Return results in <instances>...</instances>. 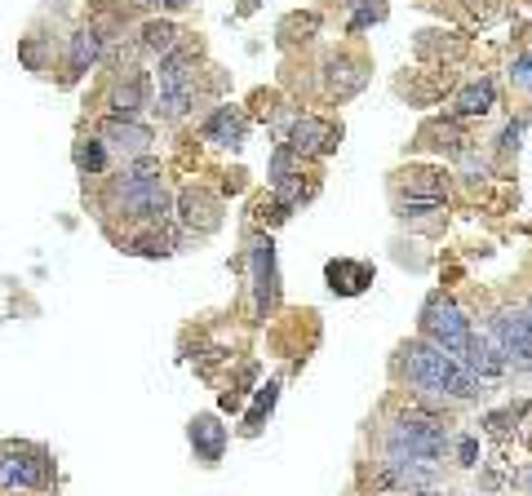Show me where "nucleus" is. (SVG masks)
Segmentation results:
<instances>
[{"label":"nucleus","instance_id":"1","mask_svg":"<svg viewBox=\"0 0 532 496\" xmlns=\"http://www.w3.org/2000/svg\"><path fill=\"white\" fill-rule=\"evenodd\" d=\"M404 368L408 381L422 390H435V395H453V399H475L479 395V377L470 368L457 364V355L439 350L435 341H413L404 346Z\"/></svg>","mask_w":532,"mask_h":496},{"label":"nucleus","instance_id":"2","mask_svg":"<svg viewBox=\"0 0 532 496\" xmlns=\"http://www.w3.org/2000/svg\"><path fill=\"white\" fill-rule=\"evenodd\" d=\"M386 452L395 461H422V465H435L444 457V430H439L435 417H422V412H408L399 417L391 434H386Z\"/></svg>","mask_w":532,"mask_h":496},{"label":"nucleus","instance_id":"3","mask_svg":"<svg viewBox=\"0 0 532 496\" xmlns=\"http://www.w3.org/2000/svg\"><path fill=\"white\" fill-rule=\"evenodd\" d=\"M422 337L435 341L439 350H448V355H466L475 333H470V319L462 315V306L453 302V297L435 293L431 302L422 306Z\"/></svg>","mask_w":532,"mask_h":496},{"label":"nucleus","instance_id":"4","mask_svg":"<svg viewBox=\"0 0 532 496\" xmlns=\"http://www.w3.org/2000/svg\"><path fill=\"white\" fill-rule=\"evenodd\" d=\"M54 479V461L49 452L27 448V443H0V488H49Z\"/></svg>","mask_w":532,"mask_h":496},{"label":"nucleus","instance_id":"5","mask_svg":"<svg viewBox=\"0 0 532 496\" xmlns=\"http://www.w3.org/2000/svg\"><path fill=\"white\" fill-rule=\"evenodd\" d=\"M116 204H120V213H125V217L160 222V217L173 209V195H169V186L160 178H129V173H125V186H120Z\"/></svg>","mask_w":532,"mask_h":496},{"label":"nucleus","instance_id":"6","mask_svg":"<svg viewBox=\"0 0 532 496\" xmlns=\"http://www.w3.org/2000/svg\"><path fill=\"white\" fill-rule=\"evenodd\" d=\"M493 341L501 355L515 364H532V315L528 310H497L493 319Z\"/></svg>","mask_w":532,"mask_h":496},{"label":"nucleus","instance_id":"7","mask_svg":"<svg viewBox=\"0 0 532 496\" xmlns=\"http://www.w3.org/2000/svg\"><path fill=\"white\" fill-rule=\"evenodd\" d=\"M289 147L298 155H333L342 147V124L320 120V116H298L289 129Z\"/></svg>","mask_w":532,"mask_h":496},{"label":"nucleus","instance_id":"8","mask_svg":"<svg viewBox=\"0 0 532 496\" xmlns=\"http://www.w3.org/2000/svg\"><path fill=\"white\" fill-rule=\"evenodd\" d=\"M253 297H258V315L266 319V310L280 297V275H275V244L271 240H253Z\"/></svg>","mask_w":532,"mask_h":496},{"label":"nucleus","instance_id":"9","mask_svg":"<svg viewBox=\"0 0 532 496\" xmlns=\"http://www.w3.org/2000/svg\"><path fill=\"white\" fill-rule=\"evenodd\" d=\"M98 138L107 142V151H120V155H142L151 147V129L138 120H102L98 124Z\"/></svg>","mask_w":532,"mask_h":496},{"label":"nucleus","instance_id":"10","mask_svg":"<svg viewBox=\"0 0 532 496\" xmlns=\"http://www.w3.org/2000/svg\"><path fill=\"white\" fill-rule=\"evenodd\" d=\"M191 448H196V457L204 465H218L222 461V448H227V426H222L213 412H200V417H191Z\"/></svg>","mask_w":532,"mask_h":496},{"label":"nucleus","instance_id":"11","mask_svg":"<svg viewBox=\"0 0 532 496\" xmlns=\"http://www.w3.org/2000/svg\"><path fill=\"white\" fill-rule=\"evenodd\" d=\"M178 213H182V222L191 226V231H218L222 226V204H218V195H209V191H182V200H178Z\"/></svg>","mask_w":532,"mask_h":496},{"label":"nucleus","instance_id":"12","mask_svg":"<svg viewBox=\"0 0 532 496\" xmlns=\"http://www.w3.org/2000/svg\"><path fill=\"white\" fill-rule=\"evenodd\" d=\"M142 107H151V80L142 76V71L116 80V89H111V116H116V120H133Z\"/></svg>","mask_w":532,"mask_h":496},{"label":"nucleus","instance_id":"13","mask_svg":"<svg viewBox=\"0 0 532 496\" xmlns=\"http://www.w3.org/2000/svg\"><path fill=\"white\" fill-rule=\"evenodd\" d=\"M364 80H368V71L351 58H333L329 67H324V89H329V98H351V93L364 89Z\"/></svg>","mask_w":532,"mask_h":496},{"label":"nucleus","instance_id":"14","mask_svg":"<svg viewBox=\"0 0 532 496\" xmlns=\"http://www.w3.org/2000/svg\"><path fill=\"white\" fill-rule=\"evenodd\" d=\"M497 102V89L493 80H475V85L457 89V98L448 102V116H488Z\"/></svg>","mask_w":532,"mask_h":496},{"label":"nucleus","instance_id":"15","mask_svg":"<svg viewBox=\"0 0 532 496\" xmlns=\"http://www.w3.org/2000/svg\"><path fill=\"white\" fill-rule=\"evenodd\" d=\"M204 138L218 142V147H240L244 142V116L235 107H218L204 120Z\"/></svg>","mask_w":532,"mask_h":496},{"label":"nucleus","instance_id":"16","mask_svg":"<svg viewBox=\"0 0 532 496\" xmlns=\"http://www.w3.org/2000/svg\"><path fill=\"white\" fill-rule=\"evenodd\" d=\"M506 364H510V359L501 355L497 341H484V337L470 341V350H466V368L475 372V377H501V372H506Z\"/></svg>","mask_w":532,"mask_h":496},{"label":"nucleus","instance_id":"17","mask_svg":"<svg viewBox=\"0 0 532 496\" xmlns=\"http://www.w3.org/2000/svg\"><path fill=\"white\" fill-rule=\"evenodd\" d=\"M324 275H329L333 293H346V297L364 293V288L373 284V271H368L364 262H346V257H342V262H329V271H324Z\"/></svg>","mask_w":532,"mask_h":496},{"label":"nucleus","instance_id":"18","mask_svg":"<svg viewBox=\"0 0 532 496\" xmlns=\"http://www.w3.org/2000/svg\"><path fill=\"white\" fill-rule=\"evenodd\" d=\"M98 54H102V36H98V31L94 27L76 31V36H71V76H80V71H85Z\"/></svg>","mask_w":532,"mask_h":496},{"label":"nucleus","instance_id":"19","mask_svg":"<svg viewBox=\"0 0 532 496\" xmlns=\"http://www.w3.org/2000/svg\"><path fill=\"white\" fill-rule=\"evenodd\" d=\"M142 49H147V54H160L165 58L169 49H178V27L173 23H147L142 27V40H138Z\"/></svg>","mask_w":532,"mask_h":496},{"label":"nucleus","instance_id":"20","mask_svg":"<svg viewBox=\"0 0 532 496\" xmlns=\"http://www.w3.org/2000/svg\"><path fill=\"white\" fill-rule=\"evenodd\" d=\"M76 164H80V173H102L107 169V142L102 138L76 142Z\"/></svg>","mask_w":532,"mask_h":496},{"label":"nucleus","instance_id":"21","mask_svg":"<svg viewBox=\"0 0 532 496\" xmlns=\"http://www.w3.org/2000/svg\"><path fill=\"white\" fill-rule=\"evenodd\" d=\"M173 235L169 231H151V235H138V240L129 244V253H138V257H169L173 253Z\"/></svg>","mask_w":532,"mask_h":496},{"label":"nucleus","instance_id":"22","mask_svg":"<svg viewBox=\"0 0 532 496\" xmlns=\"http://www.w3.org/2000/svg\"><path fill=\"white\" fill-rule=\"evenodd\" d=\"M408 191L426 195V200H444V173H435V169H417V173H408Z\"/></svg>","mask_w":532,"mask_h":496},{"label":"nucleus","instance_id":"23","mask_svg":"<svg viewBox=\"0 0 532 496\" xmlns=\"http://www.w3.org/2000/svg\"><path fill=\"white\" fill-rule=\"evenodd\" d=\"M275 395H280V381H271V386H262V395H258V403H253V412H249V417H244V434H258V430H262L266 412L275 408Z\"/></svg>","mask_w":532,"mask_h":496},{"label":"nucleus","instance_id":"24","mask_svg":"<svg viewBox=\"0 0 532 496\" xmlns=\"http://www.w3.org/2000/svg\"><path fill=\"white\" fill-rule=\"evenodd\" d=\"M293 178V147L284 142L280 151H275V160H271V186H280V182H289Z\"/></svg>","mask_w":532,"mask_h":496},{"label":"nucleus","instance_id":"25","mask_svg":"<svg viewBox=\"0 0 532 496\" xmlns=\"http://www.w3.org/2000/svg\"><path fill=\"white\" fill-rule=\"evenodd\" d=\"M510 421H515V412H493V417H488V430H493V434H506Z\"/></svg>","mask_w":532,"mask_h":496},{"label":"nucleus","instance_id":"26","mask_svg":"<svg viewBox=\"0 0 532 496\" xmlns=\"http://www.w3.org/2000/svg\"><path fill=\"white\" fill-rule=\"evenodd\" d=\"M515 80H519V85H532V54L515 62Z\"/></svg>","mask_w":532,"mask_h":496},{"label":"nucleus","instance_id":"27","mask_svg":"<svg viewBox=\"0 0 532 496\" xmlns=\"http://www.w3.org/2000/svg\"><path fill=\"white\" fill-rule=\"evenodd\" d=\"M475 439H462V448H457V457H462V465H475Z\"/></svg>","mask_w":532,"mask_h":496},{"label":"nucleus","instance_id":"28","mask_svg":"<svg viewBox=\"0 0 532 496\" xmlns=\"http://www.w3.org/2000/svg\"><path fill=\"white\" fill-rule=\"evenodd\" d=\"M501 147H506V151H510V147H519V124H510V129L501 133Z\"/></svg>","mask_w":532,"mask_h":496},{"label":"nucleus","instance_id":"29","mask_svg":"<svg viewBox=\"0 0 532 496\" xmlns=\"http://www.w3.org/2000/svg\"><path fill=\"white\" fill-rule=\"evenodd\" d=\"M125 5H133V9H156V5H165V0H125Z\"/></svg>","mask_w":532,"mask_h":496},{"label":"nucleus","instance_id":"30","mask_svg":"<svg viewBox=\"0 0 532 496\" xmlns=\"http://www.w3.org/2000/svg\"><path fill=\"white\" fill-rule=\"evenodd\" d=\"M165 5H169V9H187L191 0H165Z\"/></svg>","mask_w":532,"mask_h":496},{"label":"nucleus","instance_id":"31","mask_svg":"<svg viewBox=\"0 0 532 496\" xmlns=\"http://www.w3.org/2000/svg\"><path fill=\"white\" fill-rule=\"evenodd\" d=\"M524 483H528V492H532V470H528V474H524Z\"/></svg>","mask_w":532,"mask_h":496},{"label":"nucleus","instance_id":"32","mask_svg":"<svg viewBox=\"0 0 532 496\" xmlns=\"http://www.w3.org/2000/svg\"><path fill=\"white\" fill-rule=\"evenodd\" d=\"M528 315H532V302H528Z\"/></svg>","mask_w":532,"mask_h":496}]
</instances>
